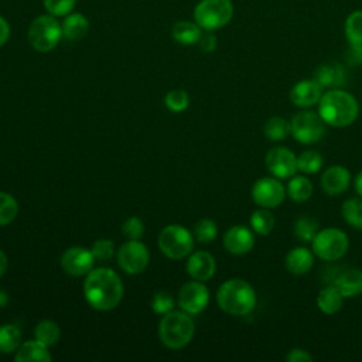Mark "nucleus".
Segmentation results:
<instances>
[{"label": "nucleus", "instance_id": "nucleus-12", "mask_svg": "<svg viewBox=\"0 0 362 362\" xmlns=\"http://www.w3.org/2000/svg\"><path fill=\"white\" fill-rule=\"evenodd\" d=\"M264 164L267 171L279 180L291 178L298 171L297 156L287 147L270 148L264 157Z\"/></svg>", "mask_w": 362, "mask_h": 362}, {"label": "nucleus", "instance_id": "nucleus-22", "mask_svg": "<svg viewBox=\"0 0 362 362\" xmlns=\"http://www.w3.org/2000/svg\"><path fill=\"white\" fill-rule=\"evenodd\" d=\"M313 79L321 86V88H334L344 82L345 72L342 66L337 64H322L315 68Z\"/></svg>", "mask_w": 362, "mask_h": 362}, {"label": "nucleus", "instance_id": "nucleus-34", "mask_svg": "<svg viewBox=\"0 0 362 362\" xmlns=\"http://www.w3.org/2000/svg\"><path fill=\"white\" fill-rule=\"evenodd\" d=\"M322 156L315 150H305L297 157V168L304 174H315L322 168Z\"/></svg>", "mask_w": 362, "mask_h": 362}, {"label": "nucleus", "instance_id": "nucleus-30", "mask_svg": "<svg viewBox=\"0 0 362 362\" xmlns=\"http://www.w3.org/2000/svg\"><path fill=\"white\" fill-rule=\"evenodd\" d=\"M250 228L262 236H267L274 228V216L267 208H260L250 215Z\"/></svg>", "mask_w": 362, "mask_h": 362}, {"label": "nucleus", "instance_id": "nucleus-19", "mask_svg": "<svg viewBox=\"0 0 362 362\" xmlns=\"http://www.w3.org/2000/svg\"><path fill=\"white\" fill-rule=\"evenodd\" d=\"M314 252L304 247L298 246L291 249L286 257H284V266L288 273L294 276H303L308 273L313 266H314Z\"/></svg>", "mask_w": 362, "mask_h": 362}, {"label": "nucleus", "instance_id": "nucleus-17", "mask_svg": "<svg viewBox=\"0 0 362 362\" xmlns=\"http://www.w3.org/2000/svg\"><path fill=\"white\" fill-rule=\"evenodd\" d=\"M322 96V88L314 79L297 82L290 90V100L298 107H310L318 105Z\"/></svg>", "mask_w": 362, "mask_h": 362}, {"label": "nucleus", "instance_id": "nucleus-2", "mask_svg": "<svg viewBox=\"0 0 362 362\" xmlns=\"http://www.w3.org/2000/svg\"><path fill=\"white\" fill-rule=\"evenodd\" d=\"M318 113L328 126L346 127L356 120L359 105L349 92L331 89L322 93L318 102Z\"/></svg>", "mask_w": 362, "mask_h": 362}, {"label": "nucleus", "instance_id": "nucleus-8", "mask_svg": "<svg viewBox=\"0 0 362 362\" xmlns=\"http://www.w3.org/2000/svg\"><path fill=\"white\" fill-rule=\"evenodd\" d=\"M158 247L168 259H182L194 249V235L182 225H168L158 235Z\"/></svg>", "mask_w": 362, "mask_h": 362}, {"label": "nucleus", "instance_id": "nucleus-13", "mask_svg": "<svg viewBox=\"0 0 362 362\" xmlns=\"http://www.w3.org/2000/svg\"><path fill=\"white\" fill-rule=\"evenodd\" d=\"M209 303V290L199 280L185 283L178 293V305L189 315L199 314Z\"/></svg>", "mask_w": 362, "mask_h": 362}, {"label": "nucleus", "instance_id": "nucleus-5", "mask_svg": "<svg viewBox=\"0 0 362 362\" xmlns=\"http://www.w3.org/2000/svg\"><path fill=\"white\" fill-rule=\"evenodd\" d=\"M233 16L230 0H201L194 10L195 23L205 31H215L226 25Z\"/></svg>", "mask_w": 362, "mask_h": 362}, {"label": "nucleus", "instance_id": "nucleus-4", "mask_svg": "<svg viewBox=\"0 0 362 362\" xmlns=\"http://www.w3.org/2000/svg\"><path fill=\"white\" fill-rule=\"evenodd\" d=\"M195 325L185 311H170L164 314L158 324V337L164 346L170 349H181L192 339Z\"/></svg>", "mask_w": 362, "mask_h": 362}, {"label": "nucleus", "instance_id": "nucleus-3", "mask_svg": "<svg viewBox=\"0 0 362 362\" xmlns=\"http://www.w3.org/2000/svg\"><path fill=\"white\" fill-rule=\"evenodd\" d=\"M219 308L230 315L242 317L252 313L256 305V293L243 279H230L221 284L216 291Z\"/></svg>", "mask_w": 362, "mask_h": 362}, {"label": "nucleus", "instance_id": "nucleus-42", "mask_svg": "<svg viewBox=\"0 0 362 362\" xmlns=\"http://www.w3.org/2000/svg\"><path fill=\"white\" fill-rule=\"evenodd\" d=\"M287 362H313V355L303 348H293L286 355Z\"/></svg>", "mask_w": 362, "mask_h": 362}, {"label": "nucleus", "instance_id": "nucleus-38", "mask_svg": "<svg viewBox=\"0 0 362 362\" xmlns=\"http://www.w3.org/2000/svg\"><path fill=\"white\" fill-rule=\"evenodd\" d=\"M76 0H44L45 10L54 17L68 16L75 6Z\"/></svg>", "mask_w": 362, "mask_h": 362}, {"label": "nucleus", "instance_id": "nucleus-32", "mask_svg": "<svg viewBox=\"0 0 362 362\" xmlns=\"http://www.w3.org/2000/svg\"><path fill=\"white\" fill-rule=\"evenodd\" d=\"M345 222L355 229H362V198H349L341 208Z\"/></svg>", "mask_w": 362, "mask_h": 362}, {"label": "nucleus", "instance_id": "nucleus-28", "mask_svg": "<svg viewBox=\"0 0 362 362\" xmlns=\"http://www.w3.org/2000/svg\"><path fill=\"white\" fill-rule=\"evenodd\" d=\"M263 133L267 140L281 141L291 134V126H290L288 120H286L280 116H273L264 123Z\"/></svg>", "mask_w": 362, "mask_h": 362}, {"label": "nucleus", "instance_id": "nucleus-33", "mask_svg": "<svg viewBox=\"0 0 362 362\" xmlns=\"http://www.w3.org/2000/svg\"><path fill=\"white\" fill-rule=\"evenodd\" d=\"M293 230L298 240L308 243V242H313L314 236L317 235V232L320 229H318V222L314 218L304 215V216L297 218V221L294 222Z\"/></svg>", "mask_w": 362, "mask_h": 362}, {"label": "nucleus", "instance_id": "nucleus-18", "mask_svg": "<svg viewBox=\"0 0 362 362\" xmlns=\"http://www.w3.org/2000/svg\"><path fill=\"white\" fill-rule=\"evenodd\" d=\"M216 269V263L214 256L209 252L198 250L192 253L187 262V272L188 274L199 281L209 280Z\"/></svg>", "mask_w": 362, "mask_h": 362}, {"label": "nucleus", "instance_id": "nucleus-44", "mask_svg": "<svg viewBox=\"0 0 362 362\" xmlns=\"http://www.w3.org/2000/svg\"><path fill=\"white\" fill-rule=\"evenodd\" d=\"M10 37V25L8 23L0 16V47L7 42Z\"/></svg>", "mask_w": 362, "mask_h": 362}, {"label": "nucleus", "instance_id": "nucleus-35", "mask_svg": "<svg viewBox=\"0 0 362 362\" xmlns=\"http://www.w3.org/2000/svg\"><path fill=\"white\" fill-rule=\"evenodd\" d=\"M18 214V204L16 198L7 192L0 191V226L8 225Z\"/></svg>", "mask_w": 362, "mask_h": 362}, {"label": "nucleus", "instance_id": "nucleus-40", "mask_svg": "<svg viewBox=\"0 0 362 362\" xmlns=\"http://www.w3.org/2000/svg\"><path fill=\"white\" fill-rule=\"evenodd\" d=\"M151 308L154 310L156 314H161V315L173 311V308H174V298H173V296L168 294V293H164V291L157 293L153 297Z\"/></svg>", "mask_w": 362, "mask_h": 362}, {"label": "nucleus", "instance_id": "nucleus-20", "mask_svg": "<svg viewBox=\"0 0 362 362\" xmlns=\"http://www.w3.org/2000/svg\"><path fill=\"white\" fill-rule=\"evenodd\" d=\"M334 286L339 290L344 298L362 294V270L356 267L341 270L334 279Z\"/></svg>", "mask_w": 362, "mask_h": 362}, {"label": "nucleus", "instance_id": "nucleus-25", "mask_svg": "<svg viewBox=\"0 0 362 362\" xmlns=\"http://www.w3.org/2000/svg\"><path fill=\"white\" fill-rule=\"evenodd\" d=\"M173 38L182 45H192L199 41L202 37V28L197 23L191 21H178L171 30Z\"/></svg>", "mask_w": 362, "mask_h": 362}, {"label": "nucleus", "instance_id": "nucleus-6", "mask_svg": "<svg viewBox=\"0 0 362 362\" xmlns=\"http://www.w3.org/2000/svg\"><path fill=\"white\" fill-rule=\"evenodd\" d=\"M62 37V27L59 21L51 16H40L33 20L28 28V41L38 52H48L54 49Z\"/></svg>", "mask_w": 362, "mask_h": 362}, {"label": "nucleus", "instance_id": "nucleus-27", "mask_svg": "<svg viewBox=\"0 0 362 362\" xmlns=\"http://www.w3.org/2000/svg\"><path fill=\"white\" fill-rule=\"evenodd\" d=\"M313 182L304 175H293L286 187V192L294 202H304L313 195Z\"/></svg>", "mask_w": 362, "mask_h": 362}, {"label": "nucleus", "instance_id": "nucleus-47", "mask_svg": "<svg viewBox=\"0 0 362 362\" xmlns=\"http://www.w3.org/2000/svg\"><path fill=\"white\" fill-rule=\"evenodd\" d=\"M8 303V296L6 291L0 290V307H4Z\"/></svg>", "mask_w": 362, "mask_h": 362}, {"label": "nucleus", "instance_id": "nucleus-37", "mask_svg": "<svg viewBox=\"0 0 362 362\" xmlns=\"http://www.w3.org/2000/svg\"><path fill=\"white\" fill-rule=\"evenodd\" d=\"M165 106L171 110V112H182L188 107L189 103V98L188 93L182 89H173L165 95Z\"/></svg>", "mask_w": 362, "mask_h": 362}, {"label": "nucleus", "instance_id": "nucleus-41", "mask_svg": "<svg viewBox=\"0 0 362 362\" xmlns=\"http://www.w3.org/2000/svg\"><path fill=\"white\" fill-rule=\"evenodd\" d=\"M122 230L129 239H140L144 233V225H143L140 218L132 216V218L124 221V223L122 226Z\"/></svg>", "mask_w": 362, "mask_h": 362}, {"label": "nucleus", "instance_id": "nucleus-9", "mask_svg": "<svg viewBox=\"0 0 362 362\" xmlns=\"http://www.w3.org/2000/svg\"><path fill=\"white\" fill-rule=\"evenodd\" d=\"M291 136L301 144H314L325 134L327 123L318 112L303 110L296 113L291 120Z\"/></svg>", "mask_w": 362, "mask_h": 362}, {"label": "nucleus", "instance_id": "nucleus-14", "mask_svg": "<svg viewBox=\"0 0 362 362\" xmlns=\"http://www.w3.org/2000/svg\"><path fill=\"white\" fill-rule=\"evenodd\" d=\"M95 263V256L90 250L81 247V246H72L64 252L61 256V266L69 276H86L92 269Z\"/></svg>", "mask_w": 362, "mask_h": 362}, {"label": "nucleus", "instance_id": "nucleus-45", "mask_svg": "<svg viewBox=\"0 0 362 362\" xmlns=\"http://www.w3.org/2000/svg\"><path fill=\"white\" fill-rule=\"evenodd\" d=\"M7 266H8V262H7V256L6 253L0 249V277L6 273L7 270Z\"/></svg>", "mask_w": 362, "mask_h": 362}, {"label": "nucleus", "instance_id": "nucleus-39", "mask_svg": "<svg viewBox=\"0 0 362 362\" xmlns=\"http://www.w3.org/2000/svg\"><path fill=\"white\" fill-rule=\"evenodd\" d=\"M90 252L96 260L105 262V260L112 259V256L115 253V245L109 239H99L92 245Z\"/></svg>", "mask_w": 362, "mask_h": 362}, {"label": "nucleus", "instance_id": "nucleus-29", "mask_svg": "<svg viewBox=\"0 0 362 362\" xmlns=\"http://www.w3.org/2000/svg\"><path fill=\"white\" fill-rule=\"evenodd\" d=\"M21 342V331L14 324L0 325V352L11 354L18 349Z\"/></svg>", "mask_w": 362, "mask_h": 362}, {"label": "nucleus", "instance_id": "nucleus-31", "mask_svg": "<svg viewBox=\"0 0 362 362\" xmlns=\"http://www.w3.org/2000/svg\"><path fill=\"white\" fill-rule=\"evenodd\" d=\"M34 337L41 344L51 346L58 342V339L61 337V329L57 322H54L51 320H44L37 324V327L34 329Z\"/></svg>", "mask_w": 362, "mask_h": 362}, {"label": "nucleus", "instance_id": "nucleus-7", "mask_svg": "<svg viewBox=\"0 0 362 362\" xmlns=\"http://www.w3.org/2000/svg\"><path fill=\"white\" fill-rule=\"evenodd\" d=\"M349 247L348 235L338 228H325L317 232L311 242L314 255L322 260H338Z\"/></svg>", "mask_w": 362, "mask_h": 362}, {"label": "nucleus", "instance_id": "nucleus-23", "mask_svg": "<svg viewBox=\"0 0 362 362\" xmlns=\"http://www.w3.org/2000/svg\"><path fill=\"white\" fill-rule=\"evenodd\" d=\"M61 27H62V35L65 38L76 41L86 35L89 28V21L81 13H69L68 16H65Z\"/></svg>", "mask_w": 362, "mask_h": 362}, {"label": "nucleus", "instance_id": "nucleus-16", "mask_svg": "<svg viewBox=\"0 0 362 362\" xmlns=\"http://www.w3.org/2000/svg\"><path fill=\"white\" fill-rule=\"evenodd\" d=\"M351 185V173L346 167L335 164L328 167L321 175V188L328 195H339Z\"/></svg>", "mask_w": 362, "mask_h": 362}, {"label": "nucleus", "instance_id": "nucleus-15", "mask_svg": "<svg viewBox=\"0 0 362 362\" xmlns=\"http://www.w3.org/2000/svg\"><path fill=\"white\" fill-rule=\"evenodd\" d=\"M255 246L252 229L245 225H235L223 235V247L232 255H245Z\"/></svg>", "mask_w": 362, "mask_h": 362}, {"label": "nucleus", "instance_id": "nucleus-36", "mask_svg": "<svg viewBox=\"0 0 362 362\" xmlns=\"http://www.w3.org/2000/svg\"><path fill=\"white\" fill-rule=\"evenodd\" d=\"M194 238L201 243L212 242L218 235V226L212 219H201L194 226Z\"/></svg>", "mask_w": 362, "mask_h": 362}, {"label": "nucleus", "instance_id": "nucleus-46", "mask_svg": "<svg viewBox=\"0 0 362 362\" xmlns=\"http://www.w3.org/2000/svg\"><path fill=\"white\" fill-rule=\"evenodd\" d=\"M354 185H355V191L356 194L359 195V198H362V171L358 173L355 181H354Z\"/></svg>", "mask_w": 362, "mask_h": 362}, {"label": "nucleus", "instance_id": "nucleus-21", "mask_svg": "<svg viewBox=\"0 0 362 362\" xmlns=\"http://www.w3.org/2000/svg\"><path fill=\"white\" fill-rule=\"evenodd\" d=\"M16 362H48L52 359L48 346L40 341H27L21 344L14 355Z\"/></svg>", "mask_w": 362, "mask_h": 362}, {"label": "nucleus", "instance_id": "nucleus-26", "mask_svg": "<svg viewBox=\"0 0 362 362\" xmlns=\"http://www.w3.org/2000/svg\"><path fill=\"white\" fill-rule=\"evenodd\" d=\"M345 37L352 51L362 54V10L348 16L345 21Z\"/></svg>", "mask_w": 362, "mask_h": 362}, {"label": "nucleus", "instance_id": "nucleus-11", "mask_svg": "<svg viewBox=\"0 0 362 362\" xmlns=\"http://www.w3.org/2000/svg\"><path fill=\"white\" fill-rule=\"evenodd\" d=\"M286 195V187L276 177L259 178L252 187V199L260 208L273 209L283 204Z\"/></svg>", "mask_w": 362, "mask_h": 362}, {"label": "nucleus", "instance_id": "nucleus-1", "mask_svg": "<svg viewBox=\"0 0 362 362\" xmlns=\"http://www.w3.org/2000/svg\"><path fill=\"white\" fill-rule=\"evenodd\" d=\"M83 294L92 308L109 311L119 305L123 297V284L116 272L107 267H98L86 274Z\"/></svg>", "mask_w": 362, "mask_h": 362}, {"label": "nucleus", "instance_id": "nucleus-24", "mask_svg": "<svg viewBox=\"0 0 362 362\" xmlns=\"http://www.w3.org/2000/svg\"><path fill=\"white\" fill-rule=\"evenodd\" d=\"M344 296L339 293V290L332 284L325 288H322L317 296V307L321 313L332 315L338 313L342 308Z\"/></svg>", "mask_w": 362, "mask_h": 362}, {"label": "nucleus", "instance_id": "nucleus-43", "mask_svg": "<svg viewBox=\"0 0 362 362\" xmlns=\"http://www.w3.org/2000/svg\"><path fill=\"white\" fill-rule=\"evenodd\" d=\"M198 44L204 52H211L216 48V37L211 34V31H208V34H202Z\"/></svg>", "mask_w": 362, "mask_h": 362}, {"label": "nucleus", "instance_id": "nucleus-10", "mask_svg": "<svg viewBox=\"0 0 362 362\" xmlns=\"http://www.w3.org/2000/svg\"><path fill=\"white\" fill-rule=\"evenodd\" d=\"M150 260L148 249L139 239H129L117 252V264L127 274H140Z\"/></svg>", "mask_w": 362, "mask_h": 362}]
</instances>
